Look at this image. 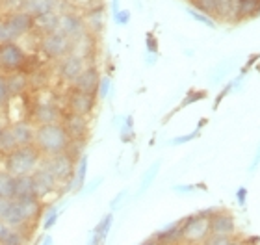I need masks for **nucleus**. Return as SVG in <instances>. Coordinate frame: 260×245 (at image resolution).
<instances>
[{
  "mask_svg": "<svg viewBox=\"0 0 260 245\" xmlns=\"http://www.w3.org/2000/svg\"><path fill=\"white\" fill-rule=\"evenodd\" d=\"M36 142L39 151L52 156V154L65 153V149L69 147V134L61 125L49 123V125H41L36 130Z\"/></svg>",
  "mask_w": 260,
  "mask_h": 245,
  "instance_id": "1",
  "label": "nucleus"
},
{
  "mask_svg": "<svg viewBox=\"0 0 260 245\" xmlns=\"http://www.w3.org/2000/svg\"><path fill=\"white\" fill-rule=\"evenodd\" d=\"M39 162V151L34 149L32 145L26 147H17L13 153L6 156V171L11 177H24L30 174L36 169Z\"/></svg>",
  "mask_w": 260,
  "mask_h": 245,
  "instance_id": "2",
  "label": "nucleus"
},
{
  "mask_svg": "<svg viewBox=\"0 0 260 245\" xmlns=\"http://www.w3.org/2000/svg\"><path fill=\"white\" fill-rule=\"evenodd\" d=\"M34 28V17L26 11H15L6 21H0V43L4 41H15Z\"/></svg>",
  "mask_w": 260,
  "mask_h": 245,
  "instance_id": "3",
  "label": "nucleus"
},
{
  "mask_svg": "<svg viewBox=\"0 0 260 245\" xmlns=\"http://www.w3.org/2000/svg\"><path fill=\"white\" fill-rule=\"evenodd\" d=\"M39 212V201L38 197H28V199H11L10 208L4 216V221L8 225L19 227L24 221L32 219Z\"/></svg>",
  "mask_w": 260,
  "mask_h": 245,
  "instance_id": "4",
  "label": "nucleus"
},
{
  "mask_svg": "<svg viewBox=\"0 0 260 245\" xmlns=\"http://www.w3.org/2000/svg\"><path fill=\"white\" fill-rule=\"evenodd\" d=\"M71 49H73V41L67 36H63L60 30L45 33L43 41H41V50L50 60H61L69 54Z\"/></svg>",
  "mask_w": 260,
  "mask_h": 245,
  "instance_id": "5",
  "label": "nucleus"
},
{
  "mask_svg": "<svg viewBox=\"0 0 260 245\" xmlns=\"http://www.w3.org/2000/svg\"><path fill=\"white\" fill-rule=\"evenodd\" d=\"M26 63V54L24 50L15 43V41H4L0 43V67L8 73L21 71Z\"/></svg>",
  "mask_w": 260,
  "mask_h": 245,
  "instance_id": "6",
  "label": "nucleus"
},
{
  "mask_svg": "<svg viewBox=\"0 0 260 245\" xmlns=\"http://www.w3.org/2000/svg\"><path fill=\"white\" fill-rule=\"evenodd\" d=\"M45 167L49 169L50 174L56 179V182H65V180H69L73 177V160L71 156H67L65 153H60V154H52L47 162Z\"/></svg>",
  "mask_w": 260,
  "mask_h": 245,
  "instance_id": "7",
  "label": "nucleus"
},
{
  "mask_svg": "<svg viewBox=\"0 0 260 245\" xmlns=\"http://www.w3.org/2000/svg\"><path fill=\"white\" fill-rule=\"evenodd\" d=\"M60 32L75 43L86 36V22L76 13H65L60 15Z\"/></svg>",
  "mask_w": 260,
  "mask_h": 245,
  "instance_id": "8",
  "label": "nucleus"
},
{
  "mask_svg": "<svg viewBox=\"0 0 260 245\" xmlns=\"http://www.w3.org/2000/svg\"><path fill=\"white\" fill-rule=\"evenodd\" d=\"M99 73L95 67H89V69H84V71L78 75V78L75 80V89L82 93H89V95H95V91L99 89Z\"/></svg>",
  "mask_w": 260,
  "mask_h": 245,
  "instance_id": "9",
  "label": "nucleus"
},
{
  "mask_svg": "<svg viewBox=\"0 0 260 245\" xmlns=\"http://www.w3.org/2000/svg\"><path fill=\"white\" fill-rule=\"evenodd\" d=\"M61 65H60V75L63 80L75 82L78 78L82 71H84V60L76 54H67L65 58H61Z\"/></svg>",
  "mask_w": 260,
  "mask_h": 245,
  "instance_id": "10",
  "label": "nucleus"
},
{
  "mask_svg": "<svg viewBox=\"0 0 260 245\" xmlns=\"http://www.w3.org/2000/svg\"><path fill=\"white\" fill-rule=\"evenodd\" d=\"M95 106V97L89 95V93H82V91H73V95L69 97V108L73 114L78 115H87Z\"/></svg>",
  "mask_w": 260,
  "mask_h": 245,
  "instance_id": "11",
  "label": "nucleus"
},
{
  "mask_svg": "<svg viewBox=\"0 0 260 245\" xmlns=\"http://www.w3.org/2000/svg\"><path fill=\"white\" fill-rule=\"evenodd\" d=\"M34 184H36V193L39 195H47L56 188V179L50 174V171L47 167L36 169V173L32 174Z\"/></svg>",
  "mask_w": 260,
  "mask_h": 245,
  "instance_id": "12",
  "label": "nucleus"
},
{
  "mask_svg": "<svg viewBox=\"0 0 260 245\" xmlns=\"http://www.w3.org/2000/svg\"><path fill=\"white\" fill-rule=\"evenodd\" d=\"M61 126H63L65 132L69 134V137H82L87 130V121L84 115H78L71 112L69 115L63 117V125Z\"/></svg>",
  "mask_w": 260,
  "mask_h": 245,
  "instance_id": "13",
  "label": "nucleus"
},
{
  "mask_svg": "<svg viewBox=\"0 0 260 245\" xmlns=\"http://www.w3.org/2000/svg\"><path fill=\"white\" fill-rule=\"evenodd\" d=\"M28 197H38L36 184L30 174L15 177V188H13V199H28Z\"/></svg>",
  "mask_w": 260,
  "mask_h": 245,
  "instance_id": "14",
  "label": "nucleus"
},
{
  "mask_svg": "<svg viewBox=\"0 0 260 245\" xmlns=\"http://www.w3.org/2000/svg\"><path fill=\"white\" fill-rule=\"evenodd\" d=\"M210 223L203 218H193L188 221L184 229H182V234L188 238V240H201L206 236V230H208Z\"/></svg>",
  "mask_w": 260,
  "mask_h": 245,
  "instance_id": "15",
  "label": "nucleus"
},
{
  "mask_svg": "<svg viewBox=\"0 0 260 245\" xmlns=\"http://www.w3.org/2000/svg\"><path fill=\"white\" fill-rule=\"evenodd\" d=\"M52 10H54L52 0H22V11H26L34 19L45 15V13H50Z\"/></svg>",
  "mask_w": 260,
  "mask_h": 245,
  "instance_id": "16",
  "label": "nucleus"
},
{
  "mask_svg": "<svg viewBox=\"0 0 260 245\" xmlns=\"http://www.w3.org/2000/svg\"><path fill=\"white\" fill-rule=\"evenodd\" d=\"M11 132H13V137H15L17 147H26L36 139V132L32 130V126L28 123H15L11 126Z\"/></svg>",
  "mask_w": 260,
  "mask_h": 245,
  "instance_id": "17",
  "label": "nucleus"
},
{
  "mask_svg": "<svg viewBox=\"0 0 260 245\" xmlns=\"http://www.w3.org/2000/svg\"><path fill=\"white\" fill-rule=\"evenodd\" d=\"M34 28H39L45 33L56 32V30H60V15L50 11V13H45L41 17H36L34 19Z\"/></svg>",
  "mask_w": 260,
  "mask_h": 245,
  "instance_id": "18",
  "label": "nucleus"
},
{
  "mask_svg": "<svg viewBox=\"0 0 260 245\" xmlns=\"http://www.w3.org/2000/svg\"><path fill=\"white\" fill-rule=\"evenodd\" d=\"M36 119L41 125L56 123L60 119V110L56 108L54 104H39V106H36Z\"/></svg>",
  "mask_w": 260,
  "mask_h": 245,
  "instance_id": "19",
  "label": "nucleus"
},
{
  "mask_svg": "<svg viewBox=\"0 0 260 245\" xmlns=\"http://www.w3.org/2000/svg\"><path fill=\"white\" fill-rule=\"evenodd\" d=\"M212 230H214V234H221V236H227L231 234L234 230V221L229 216H216V218L212 219L210 223Z\"/></svg>",
  "mask_w": 260,
  "mask_h": 245,
  "instance_id": "20",
  "label": "nucleus"
},
{
  "mask_svg": "<svg viewBox=\"0 0 260 245\" xmlns=\"http://www.w3.org/2000/svg\"><path fill=\"white\" fill-rule=\"evenodd\" d=\"M8 89H10V95H19V93H22L24 89H26L28 86V78L22 75V73L15 71L11 73L10 78H8Z\"/></svg>",
  "mask_w": 260,
  "mask_h": 245,
  "instance_id": "21",
  "label": "nucleus"
},
{
  "mask_svg": "<svg viewBox=\"0 0 260 245\" xmlns=\"http://www.w3.org/2000/svg\"><path fill=\"white\" fill-rule=\"evenodd\" d=\"M256 8H258V0H238L236 2V13L234 17H251L256 15Z\"/></svg>",
  "mask_w": 260,
  "mask_h": 245,
  "instance_id": "22",
  "label": "nucleus"
},
{
  "mask_svg": "<svg viewBox=\"0 0 260 245\" xmlns=\"http://www.w3.org/2000/svg\"><path fill=\"white\" fill-rule=\"evenodd\" d=\"M15 149H17V143H15V137H13L11 128H2V132H0V153L10 154V153H13Z\"/></svg>",
  "mask_w": 260,
  "mask_h": 245,
  "instance_id": "23",
  "label": "nucleus"
},
{
  "mask_svg": "<svg viewBox=\"0 0 260 245\" xmlns=\"http://www.w3.org/2000/svg\"><path fill=\"white\" fill-rule=\"evenodd\" d=\"M13 188H15V177H11L8 171L0 173V197L13 199Z\"/></svg>",
  "mask_w": 260,
  "mask_h": 245,
  "instance_id": "24",
  "label": "nucleus"
},
{
  "mask_svg": "<svg viewBox=\"0 0 260 245\" xmlns=\"http://www.w3.org/2000/svg\"><path fill=\"white\" fill-rule=\"evenodd\" d=\"M236 2L234 0H216V15L223 17V19L233 17L236 13Z\"/></svg>",
  "mask_w": 260,
  "mask_h": 245,
  "instance_id": "25",
  "label": "nucleus"
},
{
  "mask_svg": "<svg viewBox=\"0 0 260 245\" xmlns=\"http://www.w3.org/2000/svg\"><path fill=\"white\" fill-rule=\"evenodd\" d=\"M87 22L89 26L93 28V32H101L103 30V8L97 6L89 11V17H87Z\"/></svg>",
  "mask_w": 260,
  "mask_h": 245,
  "instance_id": "26",
  "label": "nucleus"
},
{
  "mask_svg": "<svg viewBox=\"0 0 260 245\" xmlns=\"http://www.w3.org/2000/svg\"><path fill=\"white\" fill-rule=\"evenodd\" d=\"M193 4L197 6V10L206 13V15L216 13V0H193Z\"/></svg>",
  "mask_w": 260,
  "mask_h": 245,
  "instance_id": "27",
  "label": "nucleus"
},
{
  "mask_svg": "<svg viewBox=\"0 0 260 245\" xmlns=\"http://www.w3.org/2000/svg\"><path fill=\"white\" fill-rule=\"evenodd\" d=\"M188 13H190L191 17H193L195 21H199V22H203L205 26H208V28H216V22L212 21L210 17L206 15V13H203V11H197V10H188Z\"/></svg>",
  "mask_w": 260,
  "mask_h": 245,
  "instance_id": "28",
  "label": "nucleus"
},
{
  "mask_svg": "<svg viewBox=\"0 0 260 245\" xmlns=\"http://www.w3.org/2000/svg\"><path fill=\"white\" fill-rule=\"evenodd\" d=\"M22 236L19 234V232H17V230H8V232H6V236L4 238H2V243L4 245H22Z\"/></svg>",
  "mask_w": 260,
  "mask_h": 245,
  "instance_id": "29",
  "label": "nucleus"
},
{
  "mask_svg": "<svg viewBox=\"0 0 260 245\" xmlns=\"http://www.w3.org/2000/svg\"><path fill=\"white\" fill-rule=\"evenodd\" d=\"M10 89H8V82H6V78L0 75V108L2 106H6L8 104V100H10Z\"/></svg>",
  "mask_w": 260,
  "mask_h": 245,
  "instance_id": "30",
  "label": "nucleus"
},
{
  "mask_svg": "<svg viewBox=\"0 0 260 245\" xmlns=\"http://www.w3.org/2000/svg\"><path fill=\"white\" fill-rule=\"evenodd\" d=\"M229 243V238L227 236H221V234H214L212 238H208L206 245H227Z\"/></svg>",
  "mask_w": 260,
  "mask_h": 245,
  "instance_id": "31",
  "label": "nucleus"
},
{
  "mask_svg": "<svg viewBox=\"0 0 260 245\" xmlns=\"http://www.w3.org/2000/svg\"><path fill=\"white\" fill-rule=\"evenodd\" d=\"M128 21H130L128 10H123V11H117V13H115V22H117V24H128Z\"/></svg>",
  "mask_w": 260,
  "mask_h": 245,
  "instance_id": "32",
  "label": "nucleus"
},
{
  "mask_svg": "<svg viewBox=\"0 0 260 245\" xmlns=\"http://www.w3.org/2000/svg\"><path fill=\"white\" fill-rule=\"evenodd\" d=\"M108 89H110V78L108 77H104L103 80L99 82V95H101V97H106V95H108Z\"/></svg>",
  "mask_w": 260,
  "mask_h": 245,
  "instance_id": "33",
  "label": "nucleus"
},
{
  "mask_svg": "<svg viewBox=\"0 0 260 245\" xmlns=\"http://www.w3.org/2000/svg\"><path fill=\"white\" fill-rule=\"evenodd\" d=\"M156 171H158V163H154V167L149 169V173L145 174V180H143V186H141V190H145L147 186L151 184L152 179H154V174H156Z\"/></svg>",
  "mask_w": 260,
  "mask_h": 245,
  "instance_id": "34",
  "label": "nucleus"
},
{
  "mask_svg": "<svg viewBox=\"0 0 260 245\" xmlns=\"http://www.w3.org/2000/svg\"><path fill=\"white\" fill-rule=\"evenodd\" d=\"M10 202H11V199L0 197V219H4L6 212H8V208H10Z\"/></svg>",
  "mask_w": 260,
  "mask_h": 245,
  "instance_id": "35",
  "label": "nucleus"
},
{
  "mask_svg": "<svg viewBox=\"0 0 260 245\" xmlns=\"http://www.w3.org/2000/svg\"><path fill=\"white\" fill-rule=\"evenodd\" d=\"M86 163H87V158L84 156L80 162V167H78V184L84 182V177H86Z\"/></svg>",
  "mask_w": 260,
  "mask_h": 245,
  "instance_id": "36",
  "label": "nucleus"
},
{
  "mask_svg": "<svg viewBox=\"0 0 260 245\" xmlns=\"http://www.w3.org/2000/svg\"><path fill=\"white\" fill-rule=\"evenodd\" d=\"M195 136H197V132H193V134H190V136L177 137V139H173V145H179V143H186V142H190V139H193Z\"/></svg>",
  "mask_w": 260,
  "mask_h": 245,
  "instance_id": "37",
  "label": "nucleus"
},
{
  "mask_svg": "<svg viewBox=\"0 0 260 245\" xmlns=\"http://www.w3.org/2000/svg\"><path fill=\"white\" fill-rule=\"evenodd\" d=\"M245 193H247V191H245V188H242V190H238V201L242 202V204H244V202H245Z\"/></svg>",
  "mask_w": 260,
  "mask_h": 245,
  "instance_id": "38",
  "label": "nucleus"
},
{
  "mask_svg": "<svg viewBox=\"0 0 260 245\" xmlns=\"http://www.w3.org/2000/svg\"><path fill=\"white\" fill-rule=\"evenodd\" d=\"M10 230V227H6L4 223H0V241H2V238L6 236V232Z\"/></svg>",
  "mask_w": 260,
  "mask_h": 245,
  "instance_id": "39",
  "label": "nucleus"
},
{
  "mask_svg": "<svg viewBox=\"0 0 260 245\" xmlns=\"http://www.w3.org/2000/svg\"><path fill=\"white\" fill-rule=\"evenodd\" d=\"M258 162H260V149H258V156H256L255 163H253V167H256V165H258Z\"/></svg>",
  "mask_w": 260,
  "mask_h": 245,
  "instance_id": "40",
  "label": "nucleus"
},
{
  "mask_svg": "<svg viewBox=\"0 0 260 245\" xmlns=\"http://www.w3.org/2000/svg\"><path fill=\"white\" fill-rule=\"evenodd\" d=\"M256 15H260V0H258V8H256Z\"/></svg>",
  "mask_w": 260,
  "mask_h": 245,
  "instance_id": "41",
  "label": "nucleus"
},
{
  "mask_svg": "<svg viewBox=\"0 0 260 245\" xmlns=\"http://www.w3.org/2000/svg\"><path fill=\"white\" fill-rule=\"evenodd\" d=\"M227 245H240V243H236V241H231V240H229V243Z\"/></svg>",
  "mask_w": 260,
  "mask_h": 245,
  "instance_id": "42",
  "label": "nucleus"
},
{
  "mask_svg": "<svg viewBox=\"0 0 260 245\" xmlns=\"http://www.w3.org/2000/svg\"><path fill=\"white\" fill-rule=\"evenodd\" d=\"M0 132H2V125H0Z\"/></svg>",
  "mask_w": 260,
  "mask_h": 245,
  "instance_id": "43",
  "label": "nucleus"
},
{
  "mask_svg": "<svg viewBox=\"0 0 260 245\" xmlns=\"http://www.w3.org/2000/svg\"><path fill=\"white\" fill-rule=\"evenodd\" d=\"M145 245H152V243H145Z\"/></svg>",
  "mask_w": 260,
  "mask_h": 245,
  "instance_id": "44",
  "label": "nucleus"
}]
</instances>
